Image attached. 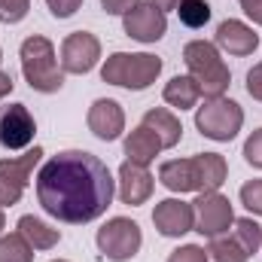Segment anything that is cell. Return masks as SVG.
<instances>
[{"mask_svg":"<svg viewBox=\"0 0 262 262\" xmlns=\"http://www.w3.org/2000/svg\"><path fill=\"white\" fill-rule=\"evenodd\" d=\"M168 262H210V256H207V250L198 247V244H183V247H177V250L168 256Z\"/></svg>","mask_w":262,"mask_h":262,"instance_id":"obj_28","label":"cell"},{"mask_svg":"<svg viewBox=\"0 0 262 262\" xmlns=\"http://www.w3.org/2000/svg\"><path fill=\"white\" fill-rule=\"evenodd\" d=\"M12 89H15V82H12V76L0 70V101H3V98H6V95L12 92Z\"/></svg>","mask_w":262,"mask_h":262,"instance_id":"obj_34","label":"cell"},{"mask_svg":"<svg viewBox=\"0 0 262 262\" xmlns=\"http://www.w3.org/2000/svg\"><path fill=\"white\" fill-rule=\"evenodd\" d=\"M244 159H247V165L262 171V128H256L244 140Z\"/></svg>","mask_w":262,"mask_h":262,"instance_id":"obj_29","label":"cell"},{"mask_svg":"<svg viewBox=\"0 0 262 262\" xmlns=\"http://www.w3.org/2000/svg\"><path fill=\"white\" fill-rule=\"evenodd\" d=\"M244 125V110L238 101L220 95V98H207L195 110V128L220 143H229Z\"/></svg>","mask_w":262,"mask_h":262,"instance_id":"obj_5","label":"cell"},{"mask_svg":"<svg viewBox=\"0 0 262 262\" xmlns=\"http://www.w3.org/2000/svg\"><path fill=\"white\" fill-rule=\"evenodd\" d=\"M152 174L146 171V165H134V162H122L119 168V201L128 204V207H137L143 201H149L152 195Z\"/></svg>","mask_w":262,"mask_h":262,"instance_id":"obj_16","label":"cell"},{"mask_svg":"<svg viewBox=\"0 0 262 262\" xmlns=\"http://www.w3.org/2000/svg\"><path fill=\"white\" fill-rule=\"evenodd\" d=\"M159 152H162V140L156 137V131H149L146 125H137L125 137V156L134 165H149Z\"/></svg>","mask_w":262,"mask_h":262,"instance_id":"obj_18","label":"cell"},{"mask_svg":"<svg viewBox=\"0 0 262 262\" xmlns=\"http://www.w3.org/2000/svg\"><path fill=\"white\" fill-rule=\"evenodd\" d=\"M241 204H244L253 216H262V177L247 180V183L241 186Z\"/></svg>","mask_w":262,"mask_h":262,"instance_id":"obj_26","label":"cell"},{"mask_svg":"<svg viewBox=\"0 0 262 262\" xmlns=\"http://www.w3.org/2000/svg\"><path fill=\"white\" fill-rule=\"evenodd\" d=\"M101 58V43L89 31H73L61 43V70L64 73H89Z\"/></svg>","mask_w":262,"mask_h":262,"instance_id":"obj_10","label":"cell"},{"mask_svg":"<svg viewBox=\"0 0 262 262\" xmlns=\"http://www.w3.org/2000/svg\"><path fill=\"white\" fill-rule=\"evenodd\" d=\"M232 238L247 250V256H253L262 247V226L256 220H250V216H241V220L232 223Z\"/></svg>","mask_w":262,"mask_h":262,"instance_id":"obj_22","label":"cell"},{"mask_svg":"<svg viewBox=\"0 0 262 262\" xmlns=\"http://www.w3.org/2000/svg\"><path fill=\"white\" fill-rule=\"evenodd\" d=\"M177 15L186 28H204L210 21V3L207 0H183L177 6Z\"/></svg>","mask_w":262,"mask_h":262,"instance_id":"obj_25","label":"cell"},{"mask_svg":"<svg viewBox=\"0 0 262 262\" xmlns=\"http://www.w3.org/2000/svg\"><path fill=\"white\" fill-rule=\"evenodd\" d=\"M162 73V58L149 55V52H113L104 67H101V79L128 92H143L149 89Z\"/></svg>","mask_w":262,"mask_h":262,"instance_id":"obj_4","label":"cell"},{"mask_svg":"<svg viewBox=\"0 0 262 262\" xmlns=\"http://www.w3.org/2000/svg\"><path fill=\"white\" fill-rule=\"evenodd\" d=\"M183 64L189 70V76L198 82L201 95L204 98H220L226 95L229 82H232V73L223 61L216 43H207V40H192L183 46Z\"/></svg>","mask_w":262,"mask_h":262,"instance_id":"obj_3","label":"cell"},{"mask_svg":"<svg viewBox=\"0 0 262 262\" xmlns=\"http://www.w3.org/2000/svg\"><path fill=\"white\" fill-rule=\"evenodd\" d=\"M52 262H67V259H52Z\"/></svg>","mask_w":262,"mask_h":262,"instance_id":"obj_38","label":"cell"},{"mask_svg":"<svg viewBox=\"0 0 262 262\" xmlns=\"http://www.w3.org/2000/svg\"><path fill=\"white\" fill-rule=\"evenodd\" d=\"M89 131L98 137V140H116L122 131H125V110L119 101L113 98H98L92 107H89Z\"/></svg>","mask_w":262,"mask_h":262,"instance_id":"obj_13","label":"cell"},{"mask_svg":"<svg viewBox=\"0 0 262 262\" xmlns=\"http://www.w3.org/2000/svg\"><path fill=\"white\" fill-rule=\"evenodd\" d=\"M18 58H21L25 82H28L34 92L52 95V92H58V89L64 85V70L58 64L55 46H52V40H46L43 34H31V37L21 43Z\"/></svg>","mask_w":262,"mask_h":262,"instance_id":"obj_2","label":"cell"},{"mask_svg":"<svg viewBox=\"0 0 262 262\" xmlns=\"http://www.w3.org/2000/svg\"><path fill=\"white\" fill-rule=\"evenodd\" d=\"M198 168H201V192H220V186L229 177V165L220 152H198Z\"/></svg>","mask_w":262,"mask_h":262,"instance_id":"obj_21","label":"cell"},{"mask_svg":"<svg viewBox=\"0 0 262 262\" xmlns=\"http://www.w3.org/2000/svg\"><path fill=\"white\" fill-rule=\"evenodd\" d=\"M140 125H146L149 131H156V137L162 140V149H174V146L180 143V137H183V125H180V119H177L171 110H165V107H152V110H146Z\"/></svg>","mask_w":262,"mask_h":262,"instance_id":"obj_17","label":"cell"},{"mask_svg":"<svg viewBox=\"0 0 262 262\" xmlns=\"http://www.w3.org/2000/svg\"><path fill=\"white\" fill-rule=\"evenodd\" d=\"M256 46H259V34H256L250 25L238 21V18H226V21L216 28V49H223V52H229V55L244 58V55H253Z\"/></svg>","mask_w":262,"mask_h":262,"instance_id":"obj_14","label":"cell"},{"mask_svg":"<svg viewBox=\"0 0 262 262\" xmlns=\"http://www.w3.org/2000/svg\"><path fill=\"white\" fill-rule=\"evenodd\" d=\"M238 3H241V9H247V6H253L256 0H238Z\"/></svg>","mask_w":262,"mask_h":262,"instance_id":"obj_36","label":"cell"},{"mask_svg":"<svg viewBox=\"0 0 262 262\" xmlns=\"http://www.w3.org/2000/svg\"><path fill=\"white\" fill-rule=\"evenodd\" d=\"M0 262H34V247L18 235H0Z\"/></svg>","mask_w":262,"mask_h":262,"instance_id":"obj_24","label":"cell"},{"mask_svg":"<svg viewBox=\"0 0 262 262\" xmlns=\"http://www.w3.org/2000/svg\"><path fill=\"white\" fill-rule=\"evenodd\" d=\"M122 28H125V37L137 40V43H156V40L165 37L168 18H165V12H162L152 0H149V3L140 0L131 12L122 15Z\"/></svg>","mask_w":262,"mask_h":262,"instance_id":"obj_9","label":"cell"},{"mask_svg":"<svg viewBox=\"0 0 262 262\" xmlns=\"http://www.w3.org/2000/svg\"><path fill=\"white\" fill-rule=\"evenodd\" d=\"M152 3H156L162 12H168V9H174V12H177V6H180L183 0H152Z\"/></svg>","mask_w":262,"mask_h":262,"instance_id":"obj_35","label":"cell"},{"mask_svg":"<svg viewBox=\"0 0 262 262\" xmlns=\"http://www.w3.org/2000/svg\"><path fill=\"white\" fill-rule=\"evenodd\" d=\"M3 229H6V220H3V207H0V235H3Z\"/></svg>","mask_w":262,"mask_h":262,"instance_id":"obj_37","label":"cell"},{"mask_svg":"<svg viewBox=\"0 0 262 262\" xmlns=\"http://www.w3.org/2000/svg\"><path fill=\"white\" fill-rule=\"evenodd\" d=\"M137 3H140V0H101V6H104L107 15H125V12H131Z\"/></svg>","mask_w":262,"mask_h":262,"instance_id":"obj_32","label":"cell"},{"mask_svg":"<svg viewBox=\"0 0 262 262\" xmlns=\"http://www.w3.org/2000/svg\"><path fill=\"white\" fill-rule=\"evenodd\" d=\"M247 95L253 101H262V61L247 70Z\"/></svg>","mask_w":262,"mask_h":262,"instance_id":"obj_31","label":"cell"},{"mask_svg":"<svg viewBox=\"0 0 262 262\" xmlns=\"http://www.w3.org/2000/svg\"><path fill=\"white\" fill-rule=\"evenodd\" d=\"M37 122L25 104H9L0 110V146L6 149H25L34 143Z\"/></svg>","mask_w":262,"mask_h":262,"instance_id":"obj_11","label":"cell"},{"mask_svg":"<svg viewBox=\"0 0 262 262\" xmlns=\"http://www.w3.org/2000/svg\"><path fill=\"white\" fill-rule=\"evenodd\" d=\"M28 9H31V0H0V21L15 25L28 15Z\"/></svg>","mask_w":262,"mask_h":262,"instance_id":"obj_27","label":"cell"},{"mask_svg":"<svg viewBox=\"0 0 262 262\" xmlns=\"http://www.w3.org/2000/svg\"><path fill=\"white\" fill-rule=\"evenodd\" d=\"M244 12H247V18H250L253 25H259V28H262V0H256L253 6H247Z\"/></svg>","mask_w":262,"mask_h":262,"instance_id":"obj_33","label":"cell"},{"mask_svg":"<svg viewBox=\"0 0 262 262\" xmlns=\"http://www.w3.org/2000/svg\"><path fill=\"white\" fill-rule=\"evenodd\" d=\"M207 256L213 262H247V250L232 238V235H216L210 238V247H207Z\"/></svg>","mask_w":262,"mask_h":262,"instance_id":"obj_23","label":"cell"},{"mask_svg":"<svg viewBox=\"0 0 262 262\" xmlns=\"http://www.w3.org/2000/svg\"><path fill=\"white\" fill-rule=\"evenodd\" d=\"M162 98H165V104H171L177 110H192L198 104V98H201V89H198V82L192 76H174L165 85Z\"/></svg>","mask_w":262,"mask_h":262,"instance_id":"obj_20","label":"cell"},{"mask_svg":"<svg viewBox=\"0 0 262 262\" xmlns=\"http://www.w3.org/2000/svg\"><path fill=\"white\" fill-rule=\"evenodd\" d=\"M159 180L171 192H201V168L198 156L192 159H171L159 168Z\"/></svg>","mask_w":262,"mask_h":262,"instance_id":"obj_15","label":"cell"},{"mask_svg":"<svg viewBox=\"0 0 262 262\" xmlns=\"http://www.w3.org/2000/svg\"><path fill=\"white\" fill-rule=\"evenodd\" d=\"M113 195L116 180L110 168L85 149L52 156L37 174V201L58 223H92L107 213Z\"/></svg>","mask_w":262,"mask_h":262,"instance_id":"obj_1","label":"cell"},{"mask_svg":"<svg viewBox=\"0 0 262 262\" xmlns=\"http://www.w3.org/2000/svg\"><path fill=\"white\" fill-rule=\"evenodd\" d=\"M18 235H21L34 250H52V247L61 241V232H58V229H52L49 223H43V220H37V216H31V213H25V216L18 220Z\"/></svg>","mask_w":262,"mask_h":262,"instance_id":"obj_19","label":"cell"},{"mask_svg":"<svg viewBox=\"0 0 262 262\" xmlns=\"http://www.w3.org/2000/svg\"><path fill=\"white\" fill-rule=\"evenodd\" d=\"M192 207H195V232L204 238H216L229 232V226L235 223L232 201L220 192H198Z\"/></svg>","mask_w":262,"mask_h":262,"instance_id":"obj_8","label":"cell"},{"mask_svg":"<svg viewBox=\"0 0 262 262\" xmlns=\"http://www.w3.org/2000/svg\"><path fill=\"white\" fill-rule=\"evenodd\" d=\"M152 226L165 238H180L195 229V207L183 198H165L152 210Z\"/></svg>","mask_w":262,"mask_h":262,"instance_id":"obj_12","label":"cell"},{"mask_svg":"<svg viewBox=\"0 0 262 262\" xmlns=\"http://www.w3.org/2000/svg\"><path fill=\"white\" fill-rule=\"evenodd\" d=\"M43 156H46L43 146H34L25 156L0 159V207H12L21 201L25 189H28V180H31V174Z\"/></svg>","mask_w":262,"mask_h":262,"instance_id":"obj_7","label":"cell"},{"mask_svg":"<svg viewBox=\"0 0 262 262\" xmlns=\"http://www.w3.org/2000/svg\"><path fill=\"white\" fill-rule=\"evenodd\" d=\"M46 6H49V12L55 18H70L82 6V0H46Z\"/></svg>","mask_w":262,"mask_h":262,"instance_id":"obj_30","label":"cell"},{"mask_svg":"<svg viewBox=\"0 0 262 262\" xmlns=\"http://www.w3.org/2000/svg\"><path fill=\"white\" fill-rule=\"evenodd\" d=\"M0 61H3V52H0Z\"/></svg>","mask_w":262,"mask_h":262,"instance_id":"obj_39","label":"cell"},{"mask_svg":"<svg viewBox=\"0 0 262 262\" xmlns=\"http://www.w3.org/2000/svg\"><path fill=\"white\" fill-rule=\"evenodd\" d=\"M98 250L101 256L110 262H128L137 256L140 244H143V235H140V226L128 220V216H113L107 220L101 229H98Z\"/></svg>","mask_w":262,"mask_h":262,"instance_id":"obj_6","label":"cell"}]
</instances>
